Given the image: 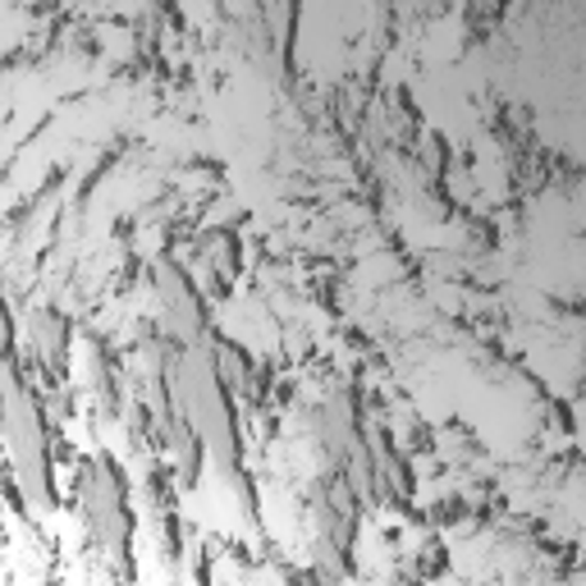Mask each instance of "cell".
I'll use <instances>...</instances> for the list:
<instances>
[{"mask_svg": "<svg viewBox=\"0 0 586 586\" xmlns=\"http://www.w3.org/2000/svg\"><path fill=\"white\" fill-rule=\"evenodd\" d=\"M161 302L169 307V330L175 335H193L202 326V302L188 285V275H179L175 266H161Z\"/></svg>", "mask_w": 586, "mask_h": 586, "instance_id": "3", "label": "cell"}, {"mask_svg": "<svg viewBox=\"0 0 586 586\" xmlns=\"http://www.w3.org/2000/svg\"><path fill=\"white\" fill-rule=\"evenodd\" d=\"M10 450L19 467L28 472L32 491L51 504V463H47V435H42V412L32 399H23L19 376H10Z\"/></svg>", "mask_w": 586, "mask_h": 586, "instance_id": "2", "label": "cell"}, {"mask_svg": "<svg viewBox=\"0 0 586 586\" xmlns=\"http://www.w3.org/2000/svg\"><path fill=\"white\" fill-rule=\"evenodd\" d=\"M83 518L92 527V536L115 549V555H124V545H128V500H124V476L111 459H101L88 476V491H83Z\"/></svg>", "mask_w": 586, "mask_h": 586, "instance_id": "1", "label": "cell"}, {"mask_svg": "<svg viewBox=\"0 0 586 586\" xmlns=\"http://www.w3.org/2000/svg\"><path fill=\"white\" fill-rule=\"evenodd\" d=\"M32 349H38L51 371H64V358H69V330L55 312H38L32 317Z\"/></svg>", "mask_w": 586, "mask_h": 586, "instance_id": "4", "label": "cell"}]
</instances>
